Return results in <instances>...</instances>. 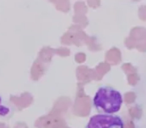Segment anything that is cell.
<instances>
[{
    "label": "cell",
    "instance_id": "cell-1",
    "mask_svg": "<svg viewBox=\"0 0 146 128\" xmlns=\"http://www.w3.org/2000/svg\"><path fill=\"white\" fill-rule=\"evenodd\" d=\"M122 96L117 90L108 86L100 87L93 98V105L101 114H114L122 105Z\"/></svg>",
    "mask_w": 146,
    "mask_h": 128
},
{
    "label": "cell",
    "instance_id": "cell-2",
    "mask_svg": "<svg viewBox=\"0 0 146 128\" xmlns=\"http://www.w3.org/2000/svg\"><path fill=\"white\" fill-rule=\"evenodd\" d=\"M85 128H124V122L117 115L97 114L90 118Z\"/></svg>",
    "mask_w": 146,
    "mask_h": 128
},
{
    "label": "cell",
    "instance_id": "cell-3",
    "mask_svg": "<svg viewBox=\"0 0 146 128\" xmlns=\"http://www.w3.org/2000/svg\"><path fill=\"white\" fill-rule=\"evenodd\" d=\"M11 114V107L7 102L0 97V117L5 118Z\"/></svg>",
    "mask_w": 146,
    "mask_h": 128
}]
</instances>
